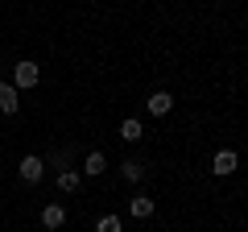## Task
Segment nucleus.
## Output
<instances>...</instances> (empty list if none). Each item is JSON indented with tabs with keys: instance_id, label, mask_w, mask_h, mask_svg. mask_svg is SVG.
Listing matches in <instances>:
<instances>
[{
	"instance_id": "nucleus-1",
	"label": "nucleus",
	"mask_w": 248,
	"mask_h": 232,
	"mask_svg": "<svg viewBox=\"0 0 248 232\" xmlns=\"http://www.w3.org/2000/svg\"><path fill=\"white\" fill-rule=\"evenodd\" d=\"M37 83H42V66L33 58H21L13 66V87H37Z\"/></svg>"
},
{
	"instance_id": "nucleus-2",
	"label": "nucleus",
	"mask_w": 248,
	"mask_h": 232,
	"mask_svg": "<svg viewBox=\"0 0 248 232\" xmlns=\"http://www.w3.org/2000/svg\"><path fill=\"white\" fill-rule=\"evenodd\" d=\"M17 170H21V179H25V182H42V174H46V162L37 158V153H25Z\"/></svg>"
},
{
	"instance_id": "nucleus-3",
	"label": "nucleus",
	"mask_w": 248,
	"mask_h": 232,
	"mask_svg": "<svg viewBox=\"0 0 248 232\" xmlns=\"http://www.w3.org/2000/svg\"><path fill=\"white\" fill-rule=\"evenodd\" d=\"M236 166H240V153L236 149H219V153H215V162H211V174H219V179H223V174H232Z\"/></svg>"
},
{
	"instance_id": "nucleus-4",
	"label": "nucleus",
	"mask_w": 248,
	"mask_h": 232,
	"mask_svg": "<svg viewBox=\"0 0 248 232\" xmlns=\"http://www.w3.org/2000/svg\"><path fill=\"white\" fill-rule=\"evenodd\" d=\"M17 108H21L17 87H13V83H0V112H4V116H17Z\"/></svg>"
},
{
	"instance_id": "nucleus-5",
	"label": "nucleus",
	"mask_w": 248,
	"mask_h": 232,
	"mask_svg": "<svg viewBox=\"0 0 248 232\" xmlns=\"http://www.w3.org/2000/svg\"><path fill=\"white\" fill-rule=\"evenodd\" d=\"M62 224H66L62 203H46V207H42V228H62Z\"/></svg>"
},
{
	"instance_id": "nucleus-6",
	"label": "nucleus",
	"mask_w": 248,
	"mask_h": 232,
	"mask_svg": "<svg viewBox=\"0 0 248 232\" xmlns=\"http://www.w3.org/2000/svg\"><path fill=\"white\" fill-rule=\"evenodd\" d=\"M145 104H149V112H153V116H166L170 108H174V96H170V91H153Z\"/></svg>"
},
{
	"instance_id": "nucleus-7",
	"label": "nucleus",
	"mask_w": 248,
	"mask_h": 232,
	"mask_svg": "<svg viewBox=\"0 0 248 232\" xmlns=\"http://www.w3.org/2000/svg\"><path fill=\"white\" fill-rule=\"evenodd\" d=\"M104 170H108L104 153H99V149H91V153H87V162H83V174H91V179H95V174H104Z\"/></svg>"
},
{
	"instance_id": "nucleus-8",
	"label": "nucleus",
	"mask_w": 248,
	"mask_h": 232,
	"mask_svg": "<svg viewBox=\"0 0 248 232\" xmlns=\"http://www.w3.org/2000/svg\"><path fill=\"white\" fill-rule=\"evenodd\" d=\"M128 212H133L137 220H149V215H153V199H145V195L128 199Z\"/></svg>"
},
{
	"instance_id": "nucleus-9",
	"label": "nucleus",
	"mask_w": 248,
	"mask_h": 232,
	"mask_svg": "<svg viewBox=\"0 0 248 232\" xmlns=\"http://www.w3.org/2000/svg\"><path fill=\"white\" fill-rule=\"evenodd\" d=\"M120 174H124V179H128V182H141V179H145V166H141V162H137V158H128V162H124V166H120Z\"/></svg>"
},
{
	"instance_id": "nucleus-10",
	"label": "nucleus",
	"mask_w": 248,
	"mask_h": 232,
	"mask_svg": "<svg viewBox=\"0 0 248 232\" xmlns=\"http://www.w3.org/2000/svg\"><path fill=\"white\" fill-rule=\"evenodd\" d=\"M79 182H83L79 170H62V174H58V187L62 191H79Z\"/></svg>"
},
{
	"instance_id": "nucleus-11",
	"label": "nucleus",
	"mask_w": 248,
	"mask_h": 232,
	"mask_svg": "<svg viewBox=\"0 0 248 232\" xmlns=\"http://www.w3.org/2000/svg\"><path fill=\"white\" fill-rule=\"evenodd\" d=\"M120 137H124V141H141V137H145L141 120H124V125H120Z\"/></svg>"
},
{
	"instance_id": "nucleus-12",
	"label": "nucleus",
	"mask_w": 248,
	"mask_h": 232,
	"mask_svg": "<svg viewBox=\"0 0 248 232\" xmlns=\"http://www.w3.org/2000/svg\"><path fill=\"white\" fill-rule=\"evenodd\" d=\"M95 232H120V215H99V220H95Z\"/></svg>"
}]
</instances>
